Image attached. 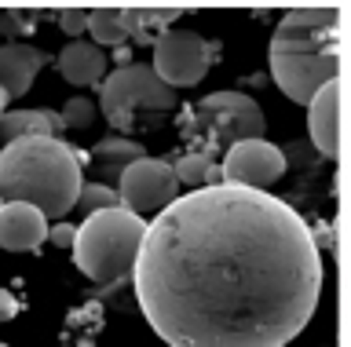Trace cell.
<instances>
[{
    "instance_id": "8fae6325",
    "label": "cell",
    "mask_w": 351,
    "mask_h": 347,
    "mask_svg": "<svg viewBox=\"0 0 351 347\" xmlns=\"http://www.w3.org/2000/svg\"><path fill=\"white\" fill-rule=\"evenodd\" d=\"M48 242V220L22 201L0 205V248L8 253H33Z\"/></svg>"
},
{
    "instance_id": "4fadbf2b",
    "label": "cell",
    "mask_w": 351,
    "mask_h": 347,
    "mask_svg": "<svg viewBox=\"0 0 351 347\" xmlns=\"http://www.w3.org/2000/svg\"><path fill=\"white\" fill-rule=\"evenodd\" d=\"M59 73H62V81L77 84V88H92V84L106 77L103 48H95L92 40H70L59 51Z\"/></svg>"
},
{
    "instance_id": "8992f818",
    "label": "cell",
    "mask_w": 351,
    "mask_h": 347,
    "mask_svg": "<svg viewBox=\"0 0 351 347\" xmlns=\"http://www.w3.org/2000/svg\"><path fill=\"white\" fill-rule=\"evenodd\" d=\"M183 128L213 150H230L245 139H263V110L245 92H213L186 110Z\"/></svg>"
},
{
    "instance_id": "d6986e66",
    "label": "cell",
    "mask_w": 351,
    "mask_h": 347,
    "mask_svg": "<svg viewBox=\"0 0 351 347\" xmlns=\"http://www.w3.org/2000/svg\"><path fill=\"white\" fill-rule=\"evenodd\" d=\"M95 103L92 99H84V95H73V99H66V106H62V114H59V121H62V128H88L95 121Z\"/></svg>"
},
{
    "instance_id": "cb8c5ba5",
    "label": "cell",
    "mask_w": 351,
    "mask_h": 347,
    "mask_svg": "<svg viewBox=\"0 0 351 347\" xmlns=\"http://www.w3.org/2000/svg\"><path fill=\"white\" fill-rule=\"evenodd\" d=\"M4 110H8V95L0 92V117H4Z\"/></svg>"
},
{
    "instance_id": "7c38bea8",
    "label": "cell",
    "mask_w": 351,
    "mask_h": 347,
    "mask_svg": "<svg viewBox=\"0 0 351 347\" xmlns=\"http://www.w3.org/2000/svg\"><path fill=\"white\" fill-rule=\"evenodd\" d=\"M48 66V55L33 44H22V40H11V44H0V92L8 99H19V95L29 92L33 77Z\"/></svg>"
},
{
    "instance_id": "5b68a950",
    "label": "cell",
    "mask_w": 351,
    "mask_h": 347,
    "mask_svg": "<svg viewBox=\"0 0 351 347\" xmlns=\"http://www.w3.org/2000/svg\"><path fill=\"white\" fill-rule=\"evenodd\" d=\"M176 110V92L147 62H125L99 81V114L114 132L158 128Z\"/></svg>"
},
{
    "instance_id": "e0dca14e",
    "label": "cell",
    "mask_w": 351,
    "mask_h": 347,
    "mask_svg": "<svg viewBox=\"0 0 351 347\" xmlns=\"http://www.w3.org/2000/svg\"><path fill=\"white\" fill-rule=\"evenodd\" d=\"M172 172H176V183H180V187H191V190L219 183V165L208 154H183L172 165Z\"/></svg>"
},
{
    "instance_id": "30bf717a",
    "label": "cell",
    "mask_w": 351,
    "mask_h": 347,
    "mask_svg": "<svg viewBox=\"0 0 351 347\" xmlns=\"http://www.w3.org/2000/svg\"><path fill=\"white\" fill-rule=\"evenodd\" d=\"M340 103H344V84L340 81H329L307 103V132H311V143L329 161L340 157Z\"/></svg>"
},
{
    "instance_id": "7a4b0ae2",
    "label": "cell",
    "mask_w": 351,
    "mask_h": 347,
    "mask_svg": "<svg viewBox=\"0 0 351 347\" xmlns=\"http://www.w3.org/2000/svg\"><path fill=\"white\" fill-rule=\"evenodd\" d=\"M344 15H348L344 4L293 8V12L282 15L267 48V62H271V77L285 99L307 106L318 88H326L329 81H340Z\"/></svg>"
},
{
    "instance_id": "d4e9b609",
    "label": "cell",
    "mask_w": 351,
    "mask_h": 347,
    "mask_svg": "<svg viewBox=\"0 0 351 347\" xmlns=\"http://www.w3.org/2000/svg\"><path fill=\"white\" fill-rule=\"evenodd\" d=\"M0 347H8V344H0Z\"/></svg>"
},
{
    "instance_id": "3957f363",
    "label": "cell",
    "mask_w": 351,
    "mask_h": 347,
    "mask_svg": "<svg viewBox=\"0 0 351 347\" xmlns=\"http://www.w3.org/2000/svg\"><path fill=\"white\" fill-rule=\"evenodd\" d=\"M81 183V157L62 139H11L0 150V201L33 205L44 220L77 209Z\"/></svg>"
},
{
    "instance_id": "2e32d148",
    "label": "cell",
    "mask_w": 351,
    "mask_h": 347,
    "mask_svg": "<svg viewBox=\"0 0 351 347\" xmlns=\"http://www.w3.org/2000/svg\"><path fill=\"white\" fill-rule=\"evenodd\" d=\"M88 34L92 44H125L128 40V12L125 8H92L88 12Z\"/></svg>"
},
{
    "instance_id": "44dd1931",
    "label": "cell",
    "mask_w": 351,
    "mask_h": 347,
    "mask_svg": "<svg viewBox=\"0 0 351 347\" xmlns=\"http://www.w3.org/2000/svg\"><path fill=\"white\" fill-rule=\"evenodd\" d=\"M59 29H66L70 37L88 29V8H59Z\"/></svg>"
},
{
    "instance_id": "7402d4cb",
    "label": "cell",
    "mask_w": 351,
    "mask_h": 347,
    "mask_svg": "<svg viewBox=\"0 0 351 347\" xmlns=\"http://www.w3.org/2000/svg\"><path fill=\"white\" fill-rule=\"evenodd\" d=\"M73 234H77V227L66 223V220H59V223L48 227V242H51L55 248H70V245H73Z\"/></svg>"
},
{
    "instance_id": "ba28073f",
    "label": "cell",
    "mask_w": 351,
    "mask_h": 347,
    "mask_svg": "<svg viewBox=\"0 0 351 347\" xmlns=\"http://www.w3.org/2000/svg\"><path fill=\"white\" fill-rule=\"evenodd\" d=\"M117 201L121 209H128L132 216H147V212H161L165 205H172L180 198V183H176V172L169 161L161 157H139L121 172L117 179Z\"/></svg>"
},
{
    "instance_id": "9a60e30c",
    "label": "cell",
    "mask_w": 351,
    "mask_h": 347,
    "mask_svg": "<svg viewBox=\"0 0 351 347\" xmlns=\"http://www.w3.org/2000/svg\"><path fill=\"white\" fill-rule=\"evenodd\" d=\"M59 128L62 121L55 110H4V117H0L4 143H11V139H33V136L59 139Z\"/></svg>"
},
{
    "instance_id": "52a82bcc",
    "label": "cell",
    "mask_w": 351,
    "mask_h": 347,
    "mask_svg": "<svg viewBox=\"0 0 351 347\" xmlns=\"http://www.w3.org/2000/svg\"><path fill=\"white\" fill-rule=\"evenodd\" d=\"M208 66H213V44L194 34V29H165L154 44V62L150 70L169 84V88H194L205 81Z\"/></svg>"
},
{
    "instance_id": "484cf974",
    "label": "cell",
    "mask_w": 351,
    "mask_h": 347,
    "mask_svg": "<svg viewBox=\"0 0 351 347\" xmlns=\"http://www.w3.org/2000/svg\"><path fill=\"white\" fill-rule=\"evenodd\" d=\"M0 205H4V201H0Z\"/></svg>"
},
{
    "instance_id": "5bb4252c",
    "label": "cell",
    "mask_w": 351,
    "mask_h": 347,
    "mask_svg": "<svg viewBox=\"0 0 351 347\" xmlns=\"http://www.w3.org/2000/svg\"><path fill=\"white\" fill-rule=\"evenodd\" d=\"M139 157H147V146L143 143H132V139H117V136H110L103 139V143H95L92 150V183H103V187H117V179H121V172H125L132 161H139Z\"/></svg>"
},
{
    "instance_id": "ffe728a7",
    "label": "cell",
    "mask_w": 351,
    "mask_h": 347,
    "mask_svg": "<svg viewBox=\"0 0 351 347\" xmlns=\"http://www.w3.org/2000/svg\"><path fill=\"white\" fill-rule=\"evenodd\" d=\"M33 23H37V15H33V12H19V8H4V12H0V34H4V37L33 34Z\"/></svg>"
},
{
    "instance_id": "9c48e42d",
    "label": "cell",
    "mask_w": 351,
    "mask_h": 347,
    "mask_svg": "<svg viewBox=\"0 0 351 347\" xmlns=\"http://www.w3.org/2000/svg\"><path fill=\"white\" fill-rule=\"evenodd\" d=\"M285 172V154L267 139H245L234 143L219 161V183L245 190H267Z\"/></svg>"
},
{
    "instance_id": "277c9868",
    "label": "cell",
    "mask_w": 351,
    "mask_h": 347,
    "mask_svg": "<svg viewBox=\"0 0 351 347\" xmlns=\"http://www.w3.org/2000/svg\"><path fill=\"white\" fill-rule=\"evenodd\" d=\"M147 234V223L128 209H103L84 216V223L73 234V264L95 285L114 289L132 278L139 259V245Z\"/></svg>"
},
{
    "instance_id": "6da1fadb",
    "label": "cell",
    "mask_w": 351,
    "mask_h": 347,
    "mask_svg": "<svg viewBox=\"0 0 351 347\" xmlns=\"http://www.w3.org/2000/svg\"><path fill=\"white\" fill-rule=\"evenodd\" d=\"M315 231L289 201L230 183L154 216L132 285L169 347H285L322 296Z\"/></svg>"
},
{
    "instance_id": "ac0fdd59",
    "label": "cell",
    "mask_w": 351,
    "mask_h": 347,
    "mask_svg": "<svg viewBox=\"0 0 351 347\" xmlns=\"http://www.w3.org/2000/svg\"><path fill=\"white\" fill-rule=\"evenodd\" d=\"M77 209H81L84 216L92 212H103V209H121L117 201V190L114 187H103V183H81V194H77Z\"/></svg>"
},
{
    "instance_id": "603a6c76",
    "label": "cell",
    "mask_w": 351,
    "mask_h": 347,
    "mask_svg": "<svg viewBox=\"0 0 351 347\" xmlns=\"http://www.w3.org/2000/svg\"><path fill=\"white\" fill-rule=\"evenodd\" d=\"M11 314H15V300L8 292H0V318H11Z\"/></svg>"
}]
</instances>
